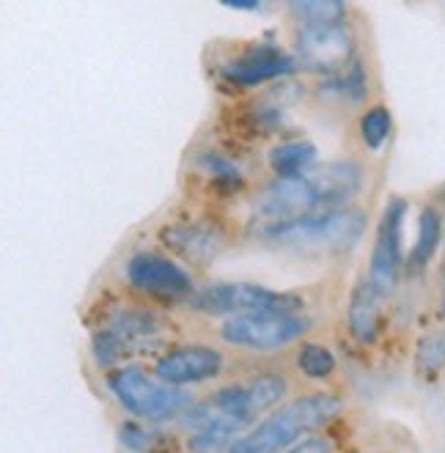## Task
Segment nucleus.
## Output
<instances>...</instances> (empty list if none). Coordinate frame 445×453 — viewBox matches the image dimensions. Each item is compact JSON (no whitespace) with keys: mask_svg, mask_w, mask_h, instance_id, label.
<instances>
[{"mask_svg":"<svg viewBox=\"0 0 445 453\" xmlns=\"http://www.w3.org/2000/svg\"><path fill=\"white\" fill-rule=\"evenodd\" d=\"M347 402L333 390H311L292 395L267 418H261L245 434L228 445L226 453H286L297 442L322 434V429L341 418Z\"/></svg>","mask_w":445,"mask_h":453,"instance_id":"obj_1","label":"nucleus"},{"mask_svg":"<svg viewBox=\"0 0 445 453\" xmlns=\"http://www.w3.org/2000/svg\"><path fill=\"white\" fill-rule=\"evenodd\" d=\"M365 234V211L347 206L333 211H313L297 220L250 223V236L261 245H272L297 253L344 256L360 245Z\"/></svg>","mask_w":445,"mask_h":453,"instance_id":"obj_2","label":"nucleus"},{"mask_svg":"<svg viewBox=\"0 0 445 453\" xmlns=\"http://www.w3.org/2000/svg\"><path fill=\"white\" fill-rule=\"evenodd\" d=\"M104 388L129 418L151 426H163L171 420L179 423L198 402L190 390L173 388L157 377L154 371L135 363L104 371Z\"/></svg>","mask_w":445,"mask_h":453,"instance_id":"obj_3","label":"nucleus"},{"mask_svg":"<svg viewBox=\"0 0 445 453\" xmlns=\"http://www.w3.org/2000/svg\"><path fill=\"white\" fill-rule=\"evenodd\" d=\"M289 395H292V382L283 371L261 368V371H248L242 377L226 380L206 398H201V404L212 415L228 418L248 432L261 418H267L283 402H289Z\"/></svg>","mask_w":445,"mask_h":453,"instance_id":"obj_4","label":"nucleus"},{"mask_svg":"<svg viewBox=\"0 0 445 453\" xmlns=\"http://www.w3.org/2000/svg\"><path fill=\"white\" fill-rule=\"evenodd\" d=\"M188 308L193 313L218 316V319H234L245 313H303L305 300L297 291H278L265 283L250 280H215L198 286L196 295L188 300Z\"/></svg>","mask_w":445,"mask_h":453,"instance_id":"obj_5","label":"nucleus"},{"mask_svg":"<svg viewBox=\"0 0 445 453\" xmlns=\"http://www.w3.org/2000/svg\"><path fill=\"white\" fill-rule=\"evenodd\" d=\"M313 322L305 313H245L223 319L218 327V341L226 349H240V352H280L286 346H295L308 341Z\"/></svg>","mask_w":445,"mask_h":453,"instance_id":"obj_6","label":"nucleus"},{"mask_svg":"<svg viewBox=\"0 0 445 453\" xmlns=\"http://www.w3.org/2000/svg\"><path fill=\"white\" fill-rule=\"evenodd\" d=\"M300 72V64L292 50L280 47L278 42H250L245 47L231 50L215 64V74L226 88L253 91L267 83H283L286 77Z\"/></svg>","mask_w":445,"mask_h":453,"instance_id":"obj_7","label":"nucleus"},{"mask_svg":"<svg viewBox=\"0 0 445 453\" xmlns=\"http://www.w3.org/2000/svg\"><path fill=\"white\" fill-rule=\"evenodd\" d=\"M124 283L141 297L163 300V303H185L196 295L198 286L193 273L179 258L163 250L141 248L129 253L121 264Z\"/></svg>","mask_w":445,"mask_h":453,"instance_id":"obj_8","label":"nucleus"},{"mask_svg":"<svg viewBox=\"0 0 445 453\" xmlns=\"http://www.w3.org/2000/svg\"><path fill=\"white\" fill-rule=\"evenodd\" d=\"M410 215V203L402 196L387 198L377 231H374V245L369 256V280L382 300H390L396 295L402 283V275L407 273V253H404V223Z\"/></svg>","mask_w":445,"mask_h":453,"instance_id":"obj_9","label":"nucleus"},{"mask_svg":"<svg viewBox=\"0 0 445 453\" xmlns=\"http://www.w3.org/2000/svg\"><path fill=\"white\" fill-rule=\"evenodd\" d=\"M292 52L300 69L335 77L357 58V42L347 22L341 25H300L292 39Z\"/></svg>","mask_w":445,"mask_h":453,"instance_id":"obj_10","label":"nucleus"},{"mask_svg":"<svg viewBox=\"0 0 445 453\" xmlns=\"http://www.w3.org/2000/svg\"><path fill=\"white\" fill-rule=\"evenodd\" d=\"M151 371L173 388L220 382L231 371V357L215 343H173L154 357Z\"/></svg>","mask_w":445,"mask_h":453,"instance_id":"obj_11","label":"nucleus"},{"mask_svg":"<svg viewBox=\"0 0 445 453\" xmlns=\"http://www.w3.org/2000/svg\"><path fill=\"white\" fill-rule=\"evenodd\" d=\"M253 220L275 223V220H297L313 211H322L311 176L305 179H270L253 196Z\"/></svg>","mask_w":445,"mask_h":453,"instance_id":"obj_12","label":"nucleus"},{"mask_svg":"<svg viewBox=\"0 0 445 453\" xmlns=\"http://www.w3.org/2000/svg\"><path fill=\"white\" fill-rule=\"evenodd\" d=\"M160 242L181 264L209 266L228 248L226 234L215 223L203 220H176L160 228Z\"/></svg>","mask_w":445,"mask_h":453,"instance_id":"obj_13","label":"nucleus"},{"mask_svg":"<svg viewBox=\"0 0 445 453\" xmlns=\"http://www.w3.org/2000/svg\"><path fill=\"white\" fill-rule=\"evenodd\" d=\"M311 181H313L317 196L322 201V211L347 209V206H352V201L363 190L365 168L352 157L330 159V163H322L317 171L311 173Z\"/></svg>","mask_w":445,"mask_h":453,"instance_id":"obj_14","label":"nucleus"},{"mask_svg":"<svg viewBox=\"0 0 445 453\" xmlns=\"http://www.w3.org/2000/svg\"><path fill=\"white\" fill-rule=\"evenodd\" d=\"M102 327L119 333L124 341H129L138 352L149 349V346L160 343L163 333L168 330V322L163 313L143 305H119L108 316H104Z\"/></svg>","mask_w":445,"mask_h":453,"instance_id":"obj_15","label":"nucleus"},{"mask_svg":"<svg viewBox=\"0 0 445 453\" xmlns=\"http://www.w3.org/2000/svg\"><path fill=\"white\" fill-rule=\"evenodd\" d=\"M382 297L377 288L365 280V275L352 286V295L347 303V330L360 346H372L382 333Z\"/></svg>","mask_w":445,"mask_h":453,"instance_id":"obj_16","label":"nucleus"},{"mask_svg":"<svg viewBox=\"0 0 445 453\" xmlns=\"http://www.w3.org/2000/svg\"><path fill=\"white\" fill-rule=\"evenodd\" d=\"M297 86H286V80L278 86H272L265 96H258L248 104L245 111V124L248 129L258 132V135H278L286 127H289L292 119V102L297 99V91H292Z\"/></svg>","mask_w":445,"mask_h":453,"instance_id":"obj_17","label":"nucleus"},{"mask_svg":"<svg viewBox=\"0 0 445 453\" xmlns=\"http://www.w3.org/2000/svg\"><path fill=\"white\" fill-rule=\"evenodd\" d=\"M319 165V146L308 138H286L267 151L272 179H305Z\"/></svg>","mask_w":445,"mask_h":453,"instance_id":"obj_18","label":"nucleus"},{"mask_svg":"<svg viewBox=\"0 0 445 453\" xmlns=\"http://www.w3.org/2000/svg\"><path fill=\"white\" fill-rule=\"evenodd\" d=\"M442 242H445L442 211L440 206L426 203L418 211V234H415V245L410 248V256H407V273L421 275L424 270H429V264L434 261Z\"/></svg>","mask_w":445,"mask_h":453,"instance_id":"obj_19","label":"nucleus"},{"mask_svg":"<svg viewBox=\"0 0 445 453\" xmlns=\"http://www.w3.org/2000/svg\"><path fill=\"white\" fill-rule=\"evenodd\" d=\"M193 163H196L198 173L209 181V188L218 193H240L248 184L245 171L237 165V159H231L228 154H223L212 146L198 149L193 154Z\"/></svg>","mask_w":445,"mask_h":453,"instance_id":"obj_20","label":"nucleus"},{"mask_svg":"<svg viewBox=\"0 0 445 453\" xmlns=\"http://www.w3.org/2000/svg\"><path fill=\"white\" fill-rule=\"evenodd\" d=\"M295 368L303 380L313 385H327L338 371V357L322 341H303L295 349Z\"/></svg>","mask_w":445,"mask_h":453,"instance_id":"obj_21","label":"nucleus"},{"mask_svg":"<svg viewBox=\"0 0 445 453\" xmlns=\"http://www.w3.org/2000/svg\"><path fill=\"white\" fill-rule=\"evenodd\" d=\"M141 355L129 341H124L119 333L108 327H96L91 333V357L102 371H113L119 365H127L129 357Z\"/></svg>","mask_w":445,"mask_h":453,"instance_id":"obj_22","label":"nucleus"},{"mask_svg":"<svg viewBox=\"0 0 445 453\" xmlns=\"http://www.w3.org/2000/svg\"><path fill=\"white\" fill-rule=\"evenodd\" d=\"M390 132H394V116H390L387 104H369L357 116V138L365 151H382L390 141Z\"/></svg>","mask_w":445,"mask_h":453,"instance_id":"obj_23","label":"nucleus"},{"mask_svg":"<svg viewBox=\"0 0 445 453\" xmlns=\"http://www.w3.org/2000/svg\"><path fill=\"white\" fill-rule=\"evenodd\" d=\"M119 440L127 450H133V453H165L171 448V437L165 432H160L151 423H141V420L121 423Z\"/></svg>","mask_w":445,"mask_h":453,"instance_id":"obj_24","label":"nucleus"},{"mask_svg":"<svg viewBox=\"0 0 445 453\" xmlns=\"http://www.w3.org/2000/svg\"><path fill=\"white\" fill-rule=\"evenodd\" d=\"M289 14L297 25H341L347 22L349 6L338 0H297L289 4Z\"/></svg>","mask_w":445,"mask_h":453,"instance_id":"obj_25","label":"nucleus"},{"mask_svg":"<svg viewBox=\"0 0 445 453\" xmlns=\"http://www.w3.org/2000/svg\"><path fill=\"white\" fill-rule=\"evenodd\" d=\"M445 368V330H429L415 346V371L426 380H434Z\"/></svg>","mask_w":445,"mask_h":453,"instance_id":"obj_26","label":"nucleus"},{"mask_svg":"<svg viewBox=\"0 0 445 453\" xmlns=\"http://www.w3.org/2000/svg\"><path fill=\"white\" fill-rule=\"evenodd\" d=\"M286 453H335V445L327 434H313V437L297 442L295 448H289Z\"/></svg>","mask_w":445,"mask_h":453,"instance_id":"obj_27","label":"nucleus"},{"mask_svg":"<svg viewBox=\"0 0 445 453\" xmlns=\"http://www.w3.org/2000/svg\"><path fill=\"white\" fill-rule=\"evenodd\" d=\"M440 203H442L440 211H442V226H445V188H442V193H440Z\"/></svg>","mask_w":445,"mask_h":453,"instance_id":"obj_28","label":"nucleus"},{"mask_svg":"<svg viewBox=\"0 0 445 453\" xmlns=\"http://www.w3.org/2000/svg\"><path fill=\"white\" fill-rule=\"evenodd\" d=\"M440 313H442V319H445V291H442V297H440Z\"/></svg>","mask_w":445,"mask_h":453,"instance_id":"obj_29","label":"nucleus"},{"mask_svg":"<svg viewBox=\"0 0 445 453\" xmlns=\"http://www.w3.org/2000/svg\"><path fill=\"white\" fill-rule=\"evenodd\" d=\"M442 278H445V266H442Z\"/></svg>","mask_w":445,"mask_h":453,"instance_id":"obj_30","label":"nucleus"}]
</instances>
